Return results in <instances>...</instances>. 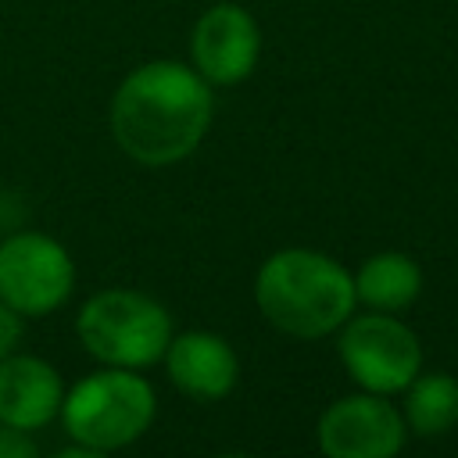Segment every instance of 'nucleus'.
<instances>
[{
  "label": "nucleus",
  "instance_id": "nucleus-1",
  "mask_svg": "<svg viewBox=\"0 0 458 458\" xmlns=\"http://www.w3.org/2000/svg\"><path fill=\"white\" fill-rule=\"evenodd\" d=\"M111 136L143 168L190 157L215 118V86L193 64L157 57L132 68L111 97Z\"/></svg>",
  "mask_w": 458,
  "mask_h": 458
},
{
  "label": "nucleus",
  "instance_id": "nucleus-2",
  "mask_svg": "<svg viewBox=\"0 0 458 458\" xmlns=\"http://www.w3.org/2000/svg\"><path fill=\"white\" fill-rule=\"evenodd\" d=\"M254 304L272 329L293 340H326L358 308L354 272L326 250L283 247L258 265Z\"/></svg>",
  "mask_w": 458,
  "mask_h": 458
},
{
  "label": "nucleus",
  "instance_id": "nucleus-3",
  "mask_svg": "<svg viewBox=\"0 0 458 458\" xmlns=\"http://www.w3.org/2000/svg\"><path fill=\"white\" fill-rule=\"evenodd\" d=\"M57 419L72 444L100 458L147 437L157 419V394L140 369L100 365L97 372L64 386Z\"/></svg>",
  "mask_w": 458,
  "mask_h": 458
},
{
  "label": "nucleus",
  "instance_id": "nucleus-4",
  "mask_svg": "<svg viewBox=\"0 0 458 458\" xmlns=\"http://www.w3.org/2000/svg\"><path fill=\"white\" fill-rule=\"evenodd\" d=\"M168 308L132 286H107L89 293L75 311V336L97 365L150 369L172 340Z\"/></svg>",
  "mask_w": 458,
  "mask_h": 458
},
{
  "label": "nucleus",
  "instance_id": "nucleus-5",
  "mask_svg": "<svg viewBox=\"0 0 458 458\" xmlns=\"http://www.w3.org/2000/svg\"><path fill=\"white\" fill-rule=\"evenodd\" d=\"M336 354L358 390L401 394L422 372V344L394 311H361L336 329Z\"/></svg>",
  "mask_w": 458,
  "mask_h": 458
},
{
  "label": "nucleus",
  "instance_id": "nucleus-6",
  "mask_svg": "<svg viewBox=\"0 0 458 458\" xmlns=\"http://www.w3.org/2000/svg\"><path fill=\"white\" fill-rule=\"evenodd\" d=\"M75 290V261L68 247L47 233L18 229L0 240V301L21 318H47L68 304Z\"/></svg>",
  "mask_w": 458,
  "mask_h": 458
},
{
  "label": "nucleus",
  "instance_id": "nucleus-7",
  "mask_svg": "<svg viewBox=\"0 0 458 458\" xmlns=\"http://www.w3.org/2000/svg\"><path fill=\"white\" fill-rule=\"evenodd\" d=\"M408 426L386 394L358 390L322 408L315 422V447L326 458H394L404 451Z\"/></svg>",
  "mask_w": 458,
  "mask_h": 458
},
{
  "label": "nucleus",
  "instance_id": "nucleus-8",
  "mask_svg": "<svg viewBox=\"0 0 458 458\" xmlns=\"http://www.w3.org/2000/svg\"><path fill=\"white\" fill-rule=\"evenodd\" d=\"M261 57V29L254 14L233 0L208 7L190 32V64L211 86L243 82Z\"/></svg>",
  "mask_w": 458,
  "mask_h": 458
},
{
  "label": "nucleus",
  "instance_id": "nucleus-9",
  "mask_svg": "<svg viewBox=\"0 0 458 458\" xmlns=\"http://www.w3.org/2000/svg\"><path fill=\"white\" fill-rule=\"evenodd\" d=\"M161 365L172 379V386L193 401H222L236 390L240 379V358L233 344L211 329H186L172 333Z\"/></svg>",
  "mask_w": 458,
  "mask_h": 458
},
{
  "label": "nucleus",
  "instance_id": "nucleus-10",
  "mask_svg": "<svg viewBox=\"0 0 458 458\" xmlns=\"http://www.w3.org/2000/svg\"><path fill=\"white\" fill-rule=\"evenodd\" d=\"M61 401L64 379L47 358L11 351L0 361V422L36 433L57 419Z\"/></svg>",
  "mask_w": 458,
  "mask_h": 458
},
{
  "label": "nucleus",
  "instance_id": "nucleus-11",
  "mask_svg": "<svg viewBox=\"0 0 458 458\" xmlns=\"http://www.w3.org/2000/svg\"><path fill=\"white\" fill-rule=\"evenodd\" d=\"M354 293H358V304H365L372 311L401 315L422 293V268L404 250H379L358 265Z\"/></svg>",
  "mask_w": 458,
  "mask_h": 458
},
{
  "label": "nucleus",
  "instance_id": "nucleus-12",
  "mask_svg": "<svg viewBox=\"0 0 458 458\" xmlns=\"http://www.w3.org/2000/svg\"><path fill=\"white\" fill-rule=\"evenodd\" d=\"M401 397L408 433L433 440L458 426V379L451 372H419Z\"/></svg>",
  "mask_w": 458,
  "mask_h": 458
},
{
  "label": "nucleus",
  "instance_id": "nucleus-13",
  "mask_svg": "<svg viewBox=\"0 0 458 458\" xmlns=\"http://www.w3.org/2000/svg\"><path fill=\"white\" fill-rule=\"evenodd\" d=\"M32 454H39L32 433L0 422V458H32Z\"/></svg>",
  "mask_w": 458,
  "mask_h": 458
},
{
  "label": "nucleus",
  "instance_id": "nucleus-14",
  "mask_svg": "<svg viewBox=\"0 0 458 458\" xmlns=\"http://www.w3.org/2000/svg\"><path fill=\"white\" fill-rule=\"evenodd\" d=\"M25 318L18 315V311H11L4 301H0V361L11 354V351H18V340H21V326Z\"/></svg>",
  "mask_w": 458,
  "mask_h": 458
}]
</instances>
